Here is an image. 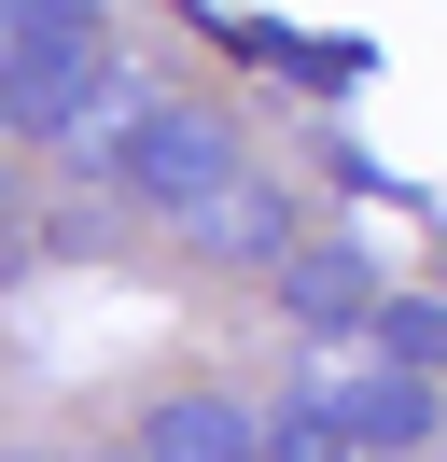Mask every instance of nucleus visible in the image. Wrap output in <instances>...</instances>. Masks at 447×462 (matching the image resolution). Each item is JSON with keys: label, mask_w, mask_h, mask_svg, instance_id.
I'll list each match as a JSON object with an SVG mask.
<instances>
[{"label": "nucleus", "mask_w": 447, "mask_h": 462, "mask_svg": "<svg viewBox=\"0 0 447 462\" xmlns=\"http://www.w3.org/2000/svg\"><path fill=\"white\" fill-rule=\"evenodd\" d=\"M0 42H14V70H0V126H14V141H56L70 98L112 70V0H0Z\"/></svg>", "instance_id": "nucleus-1"}, {"label": "nucleus", "mask_w": 447, "mask_h": 462, "mask_svg": "<svg viewBox=\"0 0 447 462\" xmlns=\"http://www.w3.org/2000/svg\"><path fill=\"white\" fill-rule=\"evenodd\" d=\"M140 126H154V85H140V70L112 57L98 85L70 98V126H56L42 154H56V169H84V182H112V169H126V141H140Z\"/></svg>", "instance_id": "nucleus-7"}, {"label": "nucleus", "mask_w": 447, "mask_h": 462, "mask_svg": "<svg viewBox=\"0 0 447 462\" xmlns=\"http://www.w3.org/2000/svg\"><path fill=\"white\" fill-rule=\"evenodd\" d=\"M182 238H196V266H266V281H279V266H294V238H307V210L279 197V182H251V169H238Z\"/></svg>", "instance_id": "nucleus-4"}, {"label": "nucleus", "mask_w": 447, "mask_h": 462, "mask_svg": "<svg viewBox=\"0 0 447 462\" xmlns=\"http://www.w3.org/2000/svg\"><path fill=\"white\" fill-rule=\"evenodd\" d=\"M363 337H378L391 365H447V309H433V294H391V309L363 322Z\"/></svg>", "instance_id": "nucleus-8"}, {"label": "nucleus", "mask_w": 447, "mask_h": 462, "mask_svg": "<svg viewBox=\"0 0 447 462\" xmlns=\"http://www.w3.org/2000/svg\"><path fill=\"white\" fill-rule=\"evenodd\" d=\"M294 393L322 406V420L350 434L363 462H419V448L447 434V406H433V365H391L378 337H363V350H307V378H294Z\"/></svg>", "instance_id": "nucleus-2"}, {"label": "nucleus", "mask_w": 447, "mask_h": 462, "mask_svg": "<svg viewBox=\"0 0 447 462\" xmlns=\"http://www.w3.org/2000/svg\"><path fill=\"white\" fill-rule=\"evenodd\" d=\"M224 182H238V113H224V98H154V126L126 141L112 197H126V210H154V225H196Z\"/></svg>", "instance_id": "nucleus-3"}, {"label": "nucleus", "mask_w": 447, "mask_h": 462, "mask_svg": "<svg viewBox=\"0 0 447 462\" xmlns=\"http://www.w3.org/2000/svg\"><path fill=\"white\" fill-rule=\"evenodd\" d=\"M279 309L307 322V337H350V322H378V266H363V238H294V266H279Z\"/></svg>", "instance_id": "nucleus-6"}, {"label": "nucleus", "mask_w": 447, "mask_h": 462, "mask_svg": "<svg viewBox=\"0 0 447 462\" xmlns=\"http://www.w3.org/2000/svg\"><path fill=\"white\" fill-rule=\"evenodd\" d=\"M266 406H238V393H168L154 420L126 434V462H266Z\"/></svg>", "instance_id": "nucleus-5"}, {"label": "nucleus", "mask_w": 447, "mask_h": 462, "mask_svg": "<svg viewBox=\"0 0 447 462\" xmlns=\"http://www.w3.org/2000/svg\"><path fill=\"white\" fill-rule=\"evenodd\" d=\"M14 462H126V448H14Z\"/></svg>", "instance_id": "nucleus-9"}]
</instances>
